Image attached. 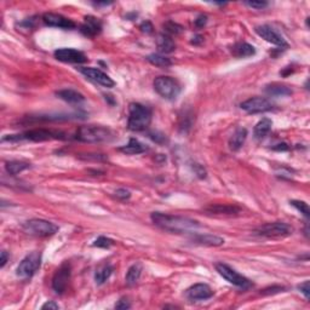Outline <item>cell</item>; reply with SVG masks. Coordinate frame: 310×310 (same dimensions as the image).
<instances>
[{"label": "cell", "mask_w": 310, "mask_h": 310, "mask_svg": "<svg viewBox=\"0 0 310 310\" xmlns=\"http://www.w3.org/2000/svg\"><path fill=\"white\" fill-rule=\"evenodd\" d=\"M283 290H285V288L281 287V286H273V287L266 288V290L262 291L261 295H274V293L282 292Z\"/></svg>", "instance_id": "37"}, {"label": "cell", "mask_w": 310, "mask_h": 310, "mask_svg": "<svg viewBox=\"0 0 310 310\" xmlns=\"http://www.w3.org/2000/svg\"><path fill=\"white\" fill-rule=\"evenodd\" d=\"M153 86H154V90L159 96L170 101L176 100L182 91L181 84L178 83V80L168 75H161L155 78Z\"/></svg>", "instance_id": "5"}, {"label": "cell", "mask_w": 310, "mask_h": 310, "mask_svg": "<svg viewBox=\"0 0 310 310\" xmlns=\"http://www.w3.org/2000/svg\"><path fill=\"white\" fill-rule=\"evenodd\" d=\"M298 290L303 293L304 297L307 299L310 298V286H309V280H306L303 283L298 285Z\"/></svg>", "instance_id": "36"}, {"label": "cell", "mask_w": 310, "mask_h": 310, "mask_svg": "<svg viewBox=\"0 0 310 310\" xmlns=\"http://www.w3.org/2000/svg\"><path fill=\"white\" fill-rule=\"evenodd\" d=\"M150 219L160 229L170 233H176V234H183V233L194 234L200 228V223L195 219L183 216L161 213V212H153L150 214Z\"/></svg>", "instance_id": "1"}, {"label": "cell", "mask_w": 310, "mask_h": 310, "mask_svg": "<svg viewBox=\"0 0 310 310\" xmlns=\"http://www.w3.org/2000/svg\"><path fill=\"white\" fill-rule=\"evenodd\" d=\"M273 121L269 118H263L262 120H259L256 124L253 129V135L257 139H263L264 137H267L269 135V132L272 131Z\"/></svg>", "instance_id": "24"}, {"label": "cell", "mask_w": 310, "mask_h": 310, "mask_svg": "<svg viewBox=\"0 0 310 310\" xmlns=\"http://www.w3.org/2000/svg\"><path fill=\"white\" fill-rule=\"evenodd\" d=\"M164 31H165L166 35L171 36V35H178V34L182 33L183 31V27L178 23L173 22V21H168V22L164 23Z\"/></svg>", "instance_id": "31"}, {"label": "cell", "mask_w": 310, "mask_h": 310, "mask_svg": "<svg viewBox=\"0 0 310 310\" xmlns=\"http://www.w3.org/2000/svg\"><path fill=\"white\" fill-rule=\"evenodd\" d=\"M214 268H216L218 274L221 275L223 279H226L228 282L237 286V287L242 288V290H247V288H250L251 286H252V282H251L247 277L239 274L237 270L233 269L232 267H229L226 263H216L214 264Z\"/></svg>", "instance_id": "9"}, {"label": "cell", "mask_w": 310, "mask_h": 310, "mask_svg": "<svg viewBox=\"0 0 310 310\" xmlns=\"http://www.w3.org/2000/svg\"><path fill=\"white\" fill-rule=\"evenodd\" d=\"M71 268L68 262L61 264V267L56 270L54 277H52V288L58 295H63L68 287L70 280Z\"/></svg>", "instance_id": "10"}, {"label": "cell", "mask_w": 310, "mask_h": 310, "mask_svg": "<svg viewBox=\"0 0 310 310\" xmlns=\"http://www.w3.org/2000/svg\"><path fill=\"white\" fill-rule=\"evenodd\" d=\"M41 266V253L38 251L31 252L18 264L17 269H16V275L21 279H29L33 276L38 269Z\"/></svg>", "instance_id": "8"}, {"label": "cell", "mask_w": 310, "mask_h": 310, "mask_svg": "<svg viewBox=\"0 0 310 310\" xmlns=\"http://www.w3.org/2000/svg\"><path fill=\"white\" fill-rule=\"evenodd\" d=\"M101 31H102V22L99 18L94 17V16H86L84 18L83 25L80 26V32L85 36L94 38V36L99 35Z\"/></svg>", "instance_id": "17"}, {"label": "cell", "mask_w": 310, "mask_h": 310, "mask_svg": "<svg viewBox=\"0 0 310 310\" xmlns=\"http://www.w3.org/2000/svg\"><path fill=\"white\" fill-rule=\"evenodd\" d=\"M114 272V267L112 264L109 263H105L100 266L97 268L96 273H95V281H96L97 285H103L110 276H112Z\"/></svg>", "instance_id": "26"}, {"label": "cell", "mask_w": 310, "mask_h": 310, "mask_svg": "<svg viewBox=\"0 0 310 310\" xmlns=\"http://www.w3.org/2000/svg\"><path fill=\"white\" fill-rule=\"evenodd\" d=\"M42 22L49 27H56L62 29H74L76 27L75 22L70 18L65 17L61 14H54V12H46L42 15Z\"/></svg>", "instance_id": "15"}, {"label": "cell", "mask_w": 310, "mask_h": 310, "mask_svg": "<svg viewBox=\"0 0 310 310\" xmlns=\"http://www.w3.org/2000/svg\"><path fill=\"white\" fill-rule=\"evenodd\" d=\"M264 91L269 95V96H276V97H283V96H290L292 95V90L291 87L286 86V85H280V84H272L264 89Z\"/></svg>", "instance_id": "27"}, {"label": "cell", "mask_w": 310, "mask_h": 310, "mask_svg": "<svg viewBox=\"0 0 310 310\" xmlns=\"http://www.w3.org/2000/svg\"><path fill=\"white\" fill-rule=\"evenodd\" d=\"M41 309H52V310H56V309H60V306H58L56 302L50 301V302H46V303H45V304H42Z\"/></svg>", "instance_id": "42"}, {"label": "cell", "mask_w": 310, "mask_h": 310, "mask_svg": "<svg viewBox=\"0 0 310 310\" xmlns=\"http://www.w3.org/2000/svg\"><path fill=\"white\" fill-rule=\"evenodd\" d=\"M79 71H80L83 75L86 76L89 80L94 81V83L101 85L103 87H107V89H110L115 85V81L110 78L108 74H105L104 71L99 69V68H94V67H80L78 68Z\"/></svg>", "instance_id": "12"}, {"label": "cell", "mask_w": 310, "mask_h": 310, "mask_svg": "<svg viewBox=\"0 0 310 310\" xmlns=\"http://www.w3.org/2000/svg\"><path fill=\"white\" fill-rule=\"evenodd\" d=\"M115 134L107 126L102 125H84L76 131L75 138L85 143H103L110 142Z\"/></svg>", "instance_id": "4"}, {"label": "cell", "mask_w": 310, "mask_h": 310, "mask_svg": "<svg viewBox=\"0 0 310 310\" xmlns=\"http://www.w3.org/2000/svg\"><path fill=\"white\" fill-rule=\"evenodd\" d=\"M114 195H115V198L119 199V200H129V199L131 198V193L127 189H124V188L115 190Z\"/></svg>", "instance_id": "35"}, {"label": "cell", "mask_w": 310, "mask_h": 310, "mask_svg": "<svg viewBox=\"0 0 310 310\" xmlns=\"http://www.w3.org/2000/svg\"><path fill=\"white\" fill-rule=\"evenodd\" d=\"M240 108L248 114H259L273 110L274 104L266 97H252V99H248L241 103Z\"/></svg>", "instance_id": "11"}, {"label": "cell", "mask_w": 310, "mask_h": 310, "mask_svg": "<svg viewBox=\"0 0 310 310\" xmlns=\"http://www.w3.org/2000/svg\"><path fill=\"white\" fill-rule=\"evenodd\" d=\"M293 232V228L285 222H273L259 226L254 230V234L267 239H282L290 237Z\"/></svg>", "instance_id": "7"}, {"label": "cell", "mask_w": 310, "mask_h": 310, "mask_svg": "<svg viewBox=\"0 0 310 310\" xmlns=\"http://www.w3.org/2000/svg\"><path fill=\"white\" fill-rule=\"evenodd\" d=\"M147 61L150 63V65L155 66V67H159V68H168L172 65L171 60L168 57H165L161 54L149 55V56H147Z\"/></svg>", "instance_id": "30"}, {"label": "cell", "mask_w": 310, "mask_h": 310, "mask_svg": "<svg viewBox=\"0 0 310 310\" xmlns=\"http://www.w3.org/2000/svg\"><path fill=\"white\" fill-rule=\"evenodd\" d=\"M22 229L26 234L36 238L52 237V235H55L58 232V227L56 224L50 221H46V219L40 218H33L25 222Z\"/></svg>", "instance_id": "6"}, {"label": "cell", "mask_w": 310, "mask_h": 310, "mask_svg": "<svg viewBox=\"0 0 310 310\" xmlns=\"http://www.w3.org/2000/svg\"><path fill=\"white\" fill-rule=\"evenodd\" d=\"M192 241L194 243L203 246H210V247H217V246H222L224 243V239L221 237H217V235L212 234H199V233H194L193 234Z\"/></svg>", "instance_id": "19"}, {"label": "cell", "mask_w": 310, "mask_h": 310, "mask_svg": "<svg viewBox=\"0 0 310 310\" xmlns=\"http://www.w3.org/2000/svg\"><path fill=\"white\" fill-rule=\"evenodd\" d=\"M29 168H31V164L20 160L7 161V163L5 164V170H6V172L10 176H16V174L21 173V172L25 171V170H28Z\"/></svg>", "instance_id": "29"}, {"label": "cell", "mask_w": 310, "mask_h": 310, "mask_svg": "<svg viewBox=\"0 0 310 310\" xmlns=\"http://www.w3.org/2000/svg\"><path fill=\"white\" fill-rule=\"evenodd\" d=\"M56 96L58 99L70 103V104H80V103H83L85 101L84 95L73 89L60 90V91L56 92Z\"/></svg>", "instance_id": "20"}, {"label": "cell", "mask_w": 310, "mask_h": 310, "mask_svg": "<svg viewBox=\"0 0 310 310\" xmlns=\"http://www.w3.org/2000/svg\"><path fill=\"white\" fill-rule=\"evenodd\" d=\"M246 138H247V130L243 129V127H239V129L235 130V132L229 138V142H228L229 148L233 152H238L243 145Z\"/></svg>", "instance_id": "21"}, {"label": "cell", "mask_w": 310, "mask_h": 310, "mask_svg": "<svg viewBox=\"0 0 310 310\" xmlns=\"http://www.w3.org/2000/svg\"><path fill=\"white\" fill-rule=\"evenodd\" d=\"M233 56L237 58H246L251 57L256 54V49L251 44L247 42H238L232 49Z\"/></svg>", "instance_id": "23"}, {"label": "cell", "mask_w": 310, "mask_h": 310, "mask_svg": "<svg viewBox=\"0 0 310 310\" xmlns=\"http://www.w3.org/2000/svg\"><path fill=\"white\" fill-rule=\"evenodd\" d=\"M206 22H207V16L199 15L197 20H195V26H197V27H199V28H201L206 25Z\"/></svg>", "instance_id": "41"}, {"label": "cell", "mask_w": 310, "mask_h": 310, "mask_svg": "<svg viewBox=\"0 0 310 310\" xmlns=\"http://www.w3.org/2000/svg\"><path fill=\"white\" fill-rule=\"evenodd\" d=\"M142 270L143 267L141 263H135L130 267L129 270L126 273V277H125V281L129 286H134L138 282L139 277H141L142 274Z\"/></svg>", "instance_id": "28"}, {"label": "cell", "mask_w": 310, "mask_h": 310, "mask_svg": "<svg viewBox=\"0 0 310 310\" xmlns=\"http://www.w3.org/2000/svg\"><path fill=\"white\" fill-rule=\"evenodd\" d=\"M204 41V38L201 35H195L194 38H193V40H192V44H194V45H199V44H201V42Z\"/></svg>", "instance_id": "44"}, {"label": "cell", "mask_w": 310, "mask_h": 310, "mask_svg": "<svg viewBox=\"0 0 310 310\" xmlns=\"http://www.w3.org/2000/svg\"><path fill=\"white\" fill-rule=\"evenodd\" d=\"M115 308L116 309H130L131 308V304H130L129 299L124 297V298L119 299L118 303L115 304Z\"/></svg>", "instance_id": "39"}, {"label": "cell", "mask_w": 310, "mask_h": 310, "mask_svg": "<svg viewBox=\"0 0 310 310\" xmlns=\"http://www.w3.org/2000/svg\"><path fill=\"white\" fill-rule=\"evenodd\" d=\"M243 4L248 7H252V9L256 10H262V9H266L268 6V2L267 1H245Z\"/></svg>", "instance_id": "34"}, {"label": "cell", "mask_w": 310, "mask_h": 310, "mask_svg": "<svg viewBox=\"0 0 310 310\" xmlns=\"http://www.w3.org/2000/svg\"><path fill=\"white\" fill-rule=\"evenodd\" d=\"M139 29H141L142 32H144V33H152L154 28H153V25L149 21H144V22H142L141 26H139Z\"/></svg>", "instance_id": "40"}, {"label": "cell", "mask_w": 310, "mask_h": 310, "mask_svg": "<svg viewBox=\"0 0 310 310\" xmlns=\"http://www.w3.org/2000/svg\"><path fill=\"white\" fill-rule=\"evenodd\" d=\"M213 296V291L207 283H195L185 291V297L192 302L206 301Z\"/></svg>", "instance_id": "16"}, {"label": "cell", "mask_w": 310, "mask_h": 310, "mask_svg": "<svg viewBox=\"0 0 310 310\" xmlns=\"http://www.w3.org/2000/svg\"><path fill=\"white\" fill-rule=\"evenodd\" d=\"M114 240L109 239V238H105V237H100L95 240L94 246L95 247H101V248H109L112 247L114 245Z\"/></svg>", "instance_id": "33"}, {"label": "cell", "mask_w": 310, "mask_h": 310, "mask_svg": "<svg viewBox=\"0 0 310 310\" xmlns=\"http://www.w3.org/2000/svg\"><path fill=\"white\" fill-rule=\"evenodd\" d=\"M66 135L62 131L50 129H33L29 131L18 135H7L2 137V142H21V141H32V142H45L54 141V139H65Z\"/></svg>", "instance_id": "2"}, {"label": "cell", "mask_w": 310, "mask_h": 310, "mask_svg": "<svg viewBox=\"0 0 310 310\" xmlns=\"http://www.w3.org/2000/svg\"><path fill=\"white\" fill-rule=\"evenodd\" d=\"M145 150H147V147L136 138H131L126 145L119 148V152L124 153L126 155L141 154V153H144Z\"/></svg>", "instance_id": "22"}, {"label": "cell", "mask_w": 310, "mask_h": 310, "mask_svg": "<svg viewBox=\"0 0 310 310\" xmlns=\"http://www.w3.org/2000/svg\"><path fill=\"white\" fill-rule=\"evenodd\" d=\"M156 45L161 54H171L176 50V44L172 40L171 36L166 35V34H160L156 40Z\"/></svg>", "instance_id": "25"}, {"label": "cell", "mask_w": 310, "mask_h": 310, "mask_svg": "<svg viewBox=\"0 0 310 310\" xmlns=\"http://www.w3.org/2000/svg\"><path fill=\"white\" fill-rule=\"evenodd\" d=\"M291 205L293 206V207L296 208L297 211L301 212L302 214H303L306 218H309L310 217V211H309V206L308 204L304 203V201H301V200H292L290 201Z\"/></svg>", "instance_id": "32"}, {"label": "cell", "mask_w": 310, "mask_h": 310, "mask_svg": "<svg viewBox=\"0 0 310 310\" xmlns=\"http://www.w3.org/2000/svg\"><path fill=\"white\" fill-rule=\"evenodd\" d=\"M274 150H287L288 149V145L286 143H281V144H277V147L273 148Z\"/></svg>", "instance_id": "45"}, {"label": "cell", "mask_w": 310, "mask_h": 310, "mask_svg": "<svg viewBox=\"0 0 310 310\" xmlns=\"http://www.w3.org/2000/svg\"><path fill=\"white\" fill-rule=\"evenodd\" d=\"M193 170L197 173L199 178H205L206 177V170L200 165V164H193Z\"/></svg>", "instance_id": "38"}, {"label": "cell", "mask_w": 310, "mask_h": 310, "mask_svg": "<svg viewBox=\"0 0 310 310\" xmlns=\"http://www.w3.org/2000/svg\"><path fill=\"white\" fill-rule=\"evenodd\" d=\"M205 211L211 214L218 216H237L241 212V208L237 205H228V204H212L205 207Z\"/></svg>", "instance_id": "18"}, {"label": "cell", "mask_w": 310, "mask_h": 310, "mask_svg": "<svg viewBox=\"0 0 310 310\" xmlns=\"http://www.w3.org/2000/svg\"><path fill=\"white\" fill-rule=\"evenodd\" d=\"M256 33L261 36L262 39H264L266 41L270 42V44L275 45V46H279L281 49H286L288 47V44L286 42L285 39L282 38V35H280L274 28L270 27L268 25H262L256 27Z\"/></svg>", "instance_id": "13"}, {"label": "cell", "mask_w": 310, "mask_h": 310, "mask_svg": "<svg viewBox=\"0 0 310 310\" xmlns=\"http://www.w3.org/2000/svg\"><path fill=\"white\" fill-rule=\"evenodd\" d=\"M7 261H9V254H7L6 251H1V259H0V267H1V268H4L5 264L7 263Z\"/></svg>", "instance_id": "43"}, {"label": "cell", "mask_w": 310, "mask_h": 310, "mask_svg": "<svg viewBox=\"0 0 310 310\" xmlns=\"http://www.w3.org/2000/svg\"><path fill=\"white\" fill-rule=\"evenodd\" d=\"M55 58L57 61L65 63H76V65H80V63H85L87 61L86 55L83 51H79L76 49H69V47H62V49H58L55 51Z\"/></svg>", "instance_id": "14"}, {"label": "cell", "mask_w": 310, "mask_h": 310, "mask_svg": "<svg viewBox=\"0 0 310 310\" xmlns=\"http://www.w3.org/2000/svg\"><path fill=\"white\" fill-rule=\"evenodd\" d=\"M153 112L149 107L141 103H131L129 107L127 126L131 131L141 132L147 130L152 123Z\"/></svg>", "instance_id": "3"}]
</instances>
